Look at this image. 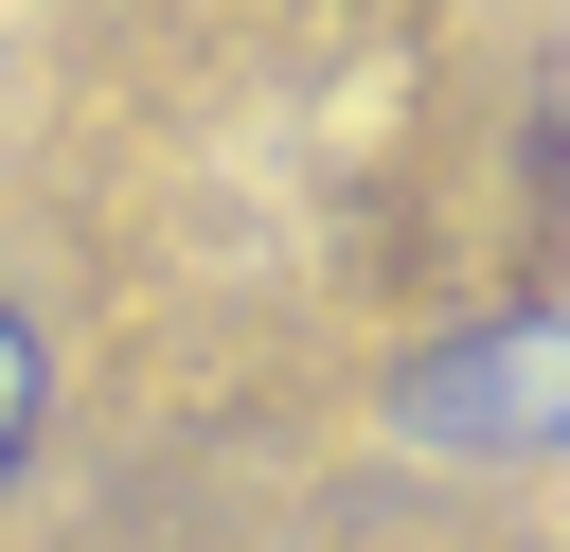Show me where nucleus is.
I'll return each mask as SVG.
<instances>
[{
	"instance_id": "obj_2",
	"label": "nucleus",
	"mask_w": 570,
	"mask_h": 552,
	"mask_svg": "<svg viewBox=\"0 0 570 552\" xmlns=\"http://www.w3.org/2000/svg\"><path fill=\"white\" fill-rule=\"evenodd\" d=\"M36 410H53V356H36V303L0 285V481L36 463Z\"/></svg>"
},
{
	"instance_id": "obj_1",
	"label": "nucleus",
	"mask_w": 570,
	"mask_h": 552,
	"mask_svg": "<svg viewBox=\"0 0 570 552\" xmlns=\"http://www.w3.org/2000/svg\"><path fill=\"white\" fill-rule=\"evenodd\" d=\"M410 427H428V445H552V427H570V321H517V338L428 356Z\"/></svg>"
}]
</instances>
